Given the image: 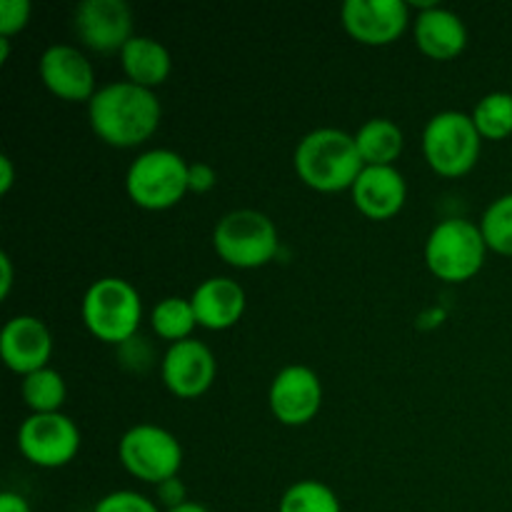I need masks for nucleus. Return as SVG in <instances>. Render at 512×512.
<instances>
[{
	"instance_id": "nucleus-1",
	"label": "nucleus",
	"mask_w": 512,
	"mask_h": 512,
	"mask_svg": "<svg viewBox=\"0 0 512 512\" xmlns=\"http://www.w3.org/2000/svg\"><path fill=\"white\" fill-rule=\"evenodd\" d=\"M163 108L155 90L128 80L100 85L88 103V120L100 143L118 150L140 148L160 128Z\"/></svg>"
},
{
	"instance_id": "nucleus-2",
	"label": "nucleus",
	"mask_w": 512,
	"mask_h": 512,
	"mask_svg": "<svg viewBox=\"0 0 512 512\" xmlns=\"http://www.w3.org/2000/svg\"><path fill=\"white\" fill-rule=\"evenodd\" d=\"M293 168L300 183L315 193H343L353 188L365 163L355 135L338 128H315L295 145Z\"/></svg>"
},
{
	"instance_id": "nucleus-3",
	"label": "nucleus",
	"mask_w": 512,
	"mask_h": 512,
	"mask_svg": "<svg viewBox=\"0 0 512 512\" xmlns=\"http://www.w3.org/2000/svg\"><path fill=\"white\" fill-rule=\"evenodd\" d=\"M80 318L95 340L118 348L138 335L143 320V298L133 283L108 275L95 280L85 290Z\"/></svg>"
},
{
	"instance_id": "nucleus-4",
	"label": "nucleus",
	"mask_w": 512,
	"mask_h": 512,
	"mask_svg": "<svg viewBox=\"0 0 512 512\" xmlns=\"http://www.w3.org/2000/svg\"><path fill=\"white\" fill-rule=\"evenodd\" d=\"M488 243L480 225L465 218H448L430 230L425 240V265L438 280L460 285L483 270Z\"/></svg>"
},
{
	"instance_id": "nucleus-5",
	"label": "nucleus",
	"mask_w": 512,
	"mask_h": 512,
	"mask_svg": "<svg viewBox=\"0 0 512 512\" xmlns=\"http://www.w3.org/2000/svg\"><path fill=\"white\" fill-rule=\"evenodd\" d=\"M188 170L190 163L175 150H145L125 173V193L133 205L150 213L170 210L190 193Z\"/></svg>"
},
{
	"instance_id": "nucleus-6",
	"label": "nucleus",
	"mask_w": 512,
	"mask_h": 512,
	"mask_svg": "<svg viewBox=\"0 0 512 512\" xmlns=\"http://www.w3.org/2000/svg\"><path fill=\"white\" fill-rule=\"evenodd\" d=\"M213 248L225 265L255 270L278 255L280 235L273 220L260 210H230L215 223Z\"/></svg>"
},
{
	"instance_id": "nucleus-7",
	"label": "nucleus",
	"mask_w": 512,
	"mask_h": 512,
	"mask_svg": "<svg viewBox=\"0 0 512 512\" xmlns=\"http://www.w3.org/2000/svg\"><path fill=\"white\" fill-rule=\"evenodd\" d=\"M483 153V138L470 113L440 110L425 123L423 155L440 178H463L478 165Z\"/></svg>"
},
{
	"instance_id": "nucleus-8",
	"label": "nucleus",
	"mask_w": 512,
	"mask_h": 512,
	"mask_svg": "<svg viewBox=\"0 0 512 512\" xmlns=\"http://www.w3.org/2000/svg\"><path fill=\"white\" fill-rule=\"evenodd\" d=\"M118 460L133 478L160 485L178 478L183 468V445L170 430L153 423H140L125 430L118 443Z\"/></svg>"
},
{
	"instance_id": "nucleus-9",
	"label": "nucleus",
	"mask_w": 512,
	"mask_h": 512,
	"mask_svg": "<svg viewBox=\"0 0 512 512\" xmlns=\"http://www.w3.org/2000/svg\"><path fill=\"white\" fill-rule=\"evenodd\" d=\"M80 428L63 413H30L18 428V450L30 465L58 470L80 453Z\"/></svg>"
},
{
	"instance_id": "nucleus-10",
	"label": "nucleus",
	"mask_w": 512,
	"mask_h": 512,
	"mask_svg": "<svg viewBox=\"0 0 512 512\" xmlns=\"http://www.w3.org/2000/svg\"><path fill=\"white\" fill-rule=\"evenodd\" d=\"M410 3L405 0H345L340 23L345 33L368 48H385L400 40L413 23Z\"/></svg>"
},
{
	"instance_id": "nucleus-11",
	"label": "nucleus",
	"mask_w": 512,
	"mask_h": 512,
	"mask_svg": "<svg viewBox=\"0 0 512 512\" xmlns=\"http://www.w3.org/2000/svg\"><path fill=\"white\" fill-rule=\"evenodd\" d=\"M73 30L85 48L118 53L133 38V10L123 0H83L73 13Z\"/></svg>"
},
{
	"instance_id": "nucleus-12",
	"label": "nucleus",
	"mask_w": 512,
	"mask_h": 512,
	"mask_svg": "<svg viewBox=\"0 0 512 512\" xmlns=\"http://www.w3.org/2000/svg\"><path fill=\"white\" fill-rule=\"evenodd\" d=\"M273 418L288 428H303L323 408V383L305 365H288L273 378L268 390Z\"/></svg>"
},
{
	"instance_id": "nucleus-13",
	"label": "nucleus",
	"mask_w": 512,
	"mask_h": 512,
	"mask_svg": "<svg viewBox=\"0 0 512 512\" xmlns=\"http://www.w3.org/2000/svg\"><path fill=\"white\" fill-rule=\"evenodd\" d=\"M218 375L213 350L200 340L188 338L168 345L160 360V378L170 395L180 400H195L210 390Z\"/></svg>"
},
{
	"instance_id": "nucleus-14",
	"label": "nucleus",
	"mask_w": 512,
	"mask_h": 512,
	"mask_svg": "<svg viewBox=\"0 0 512 512\" xmlns=\"http://www.w3.org/2000/svg\"><path fill=\"white\" fill-rule=\"evenodd\" d=\"M38 73L45 90L65 103H90L98 93L93 65L75 45L58 43L45 48L40 55Z\"/></svg>"
},
{
	"instance_id": "nucleus-15",
	"label": "nucleus",
	"mask_w": 512,
	"mask_h": 512,
	"mask_svg": "<svg viewBox=\"0 0 512 512\" xmlns=\"http://www.w3.org/2000/svg\"><path fill=\"white\" fill-rule=\"evenodd\" d=\"M53 355V335L48 325L35 315H15L0 333V358L15 375L35 373L48 368Z\"/></svg>"
},
{
	"instance_id": "nucleus-16",
	"label": "nucleus",
	"mask_w": 512,
	"mask_h": 512,
	"mask_svg": "<svg viewBox=\"0 0 512 512\" xmlns=\"http://www.w3.org/2000/svg\"><path fill=\"white\" fill-rule=\"evenodd\" d=\"M418 8L413 18V38L420 53L430 60H453L468 48V28L463 18L438 3H410Z\"/></svg>"
},
{
	"instance_id": "nucleus-17",
	"label": "nucleus",
	"mask_w": 512,
	"mask_h": 512,
	"mask_svg": "<svg viewBox=\"0 0 512 512\" xmlns=\"http://www.w3.org/2000/svg\"><path fill=\"white\" fill-rule=\"evenodd\" d=\"M355 210L368 220H390L405 208L408 183L395 165H365L350 188Z\"/></svg>"
},
{
	"instance_id": "nucleus-18",
	"label": "nucleus",
	"mask_w": 512,
	"mask_h": 512,
	"mask_svg": "<svg viewBox=\"0 0 512 512\" xmlns=\"http://www.w3.org/2000/svg\"><path fill=\"white\" fill-rule=\"evenodd\" d=\"M190 303H193L195 318H198V328L220 333V330L235 328L243 320L248 295L238 280L215 275V278L203 280L193 290Z\"/></svg>"
},
{
	"instance_id": "nucleus-19",
	"label": "nucleus",
	"mask_w": 512,
	"mask_h": 512,
	"mask_svg": "<svg viewBox=\"0 0 512 512\" xmlns=\"http://www.w3.org/2000/svg\"><path fill=\"white\" fill-rule=\"evenodd\" d=\"M120 68L128 83L155 90L168 80L173 70V58L160 40L150 35H133L130 43L120 50Z\"/></svg>"
},
{
	"instance_id": "nucleus-20",
	"label": "nucleus",
	"mask_w": 512,
	"mask_h": 512,
	"mask_svg": "<svg viewBox=\"0 0 512 512\" xmlns=\"http://www.w3.org/2000/svg\"><path fill=\"white\" fill-rule=\"evenodd\" d=\"M355 145L365 165H395L403 155L405 135L390 118H370L355 133Z\"/></svg>"
},
{
	"instance_id": "nucleus-21",
	"label": "nucleus",
	"mask_w": 512,
	"mask_h": 512,
	"mask_svg": "<svg viewBox=\"0 0 512 512\" xmlns=\"http://www.w3.org/2000/svg\"><path fill=\"white\" fill-rule=\"evenodd\" d=\"M150 328L160 340H168L170 345L188 340L193 330L198 328V318H195L190 298L170 295V298L155 303L153 310H150Z\"/></svg>"
},
{
	"instance_id": "nucleus-22",
	"label": "nucleus",
	"mask_w": 512,
	"mask_h": 512,
	"mask_svg": "<svg viewBox=\"0 0 512 512\" xmlns=\"http://www.w3.org/2000/svg\"><path fill=\"white\" fill-rule=\"evenodd\" d=\"M20 395L30 413H60L65 398H68V388H65L63 375L48 365V368L35 370L20 380Z\"/></svg>"
},
{
	"instance_id": "nucleus-23",
	"label": "nucleus",
	"mask_w": 512,
	"mask_h": 512,
	"mask_svg": "<svg viewBox=\"0 0 512 512\" xmlns=\"http://www.w3.org/2000/svg\"><path fill=\"white\" fill-rule=\"evenodd\" d=\"M470 118L483 140H495V143L508 140L512 135V93L495 90V93L483 95L475 103Z\"/></svg>"
},
{
	"instance_id": "nucleus-24",
	"label": "nucleus",
	"mask_w": 512,
	"mask_h": 512,
	"mask_svg": "<svg viewBox=\"0 0 512 512\" xmlns=\"http://www.w3.org/2000/svg\"><path fill=\"white\" fill-rule=\"evenodd\" d=\"M278 512H343L338 495L320 480H298L283 493Z\"/></svg>"
},
{
	"instance_id": "nucleus-25",
	"label": "nucleus",
	"mask_w": 512,
	"mask_h": 512,
	"mask_svg": "<svg viewBox=\"0 0 512 512\" xmlns=\"http://www.w3.org/2000/svg\"><path fill=\"white\" fill-rule=\"evenodd\" d=\"M480 233L488 243V250L512 258V193L500 195L485 208Z\"/></svg>"
},
{
	"instance_id": "nucleus-26",
	"label": "nucleus",
	"mask_w": 512,
	"mask_h": 512,
	"mask_svg": "<svg viewBox=\"0 0 512 512\" xmlns=\"http://www.w3.org/2000/svg\"><path fill=\"white\" fill-rule=\"evenodd\" d=\"M118 363L120 368L128 370V373L145 375L155 363H158V358H155L153 343L138 333L135 338H130L128 343L118 345Z\"/></svg>"
},
{
	"instance_id": "nucleus-27",
	"label": "nucleus",
	"mask_w": 512,
	"mask_h": 512,
	"mask_svg": "<svg viewBox=\"0 0 512 512\" xmlns=\"http://www.w3.org/2000/svg\"><path fill=\"white\" fill-rule=\"evenodd\" d=\"M93 512H160V505L135 490H115L95 503Z\"/></svg>"
},
{
	"instance_id": "nucleus-28",
	"label": "nucleus",
	"mask_w": 512,
	"mask_h": 512,
	"mask_svg": "<svg viewBox=\"0 0 512 512\" xmlns=\"http://www.w3.org/2000/svg\"><path fill=\"white\" fill-rule=\"evenodd\" d=\"M33 5L30 0H0V38H13L28 28Z\"/></svg>"
},
{
	"instance_id": "nucleus-29",
	"label": "nucleus",
	"mask_w": 512,
	"mask_h": 512,
	"mask_svg": "<svg viewBox=\"0 0 512 512\" xmlns=\"http://www.w3.org/2000/svg\"><path fill=\"white\" fill-rule=\"evenodd\" d=\"M155 503L163 505L165 512L180 508V505L188 503V488L180 478L165 480V483L155 485Z\"/></svg>"
},
{
	"instance_id": "nucleus-30",
	"label": "nucleus",
	"mask_w": 512,
	"mask_h": 512,
	"mask_svg": "<svg viewBox=\"0 0 512 512\" xmlns=\"http://www.w3.org/2000/svg\"><path fill=\"white\" fill-rule=\"evenodd\" d=\"M218 183V173H215L213 165L208 163H190L188 170V188L190 193L205 195L215 188Z\"/></svg>"
},
{
	"instance_id": "nucleus-31",
	"label": "nucleus",
	"mask_w": 512,
	"mask_h": 512,
	"mask_svg": "<svg viewBox=\"0 0 512 512\" xmlns=\"http://www.w3.org/2000/svg\"><path fill=\"white\" fill-rule=\"evenodd\" d=\"M0 512H33L30 510V503L20 493H13V490H5L0 493Z\"/></svg>"
},
{
	"instance_id": "nucleus-32",
	"label": "nucleus",
	"mask_w": 512,
	"mask_h": 512,
	"mask_svg": "<svg viewBox=\"0 0 512 512\" xmlns=\"http://www.w3.org/2000/svg\"><path fill=\"white\" fill-rule=\"evenodd\" d=\"M13 290V260L8 253H0V298H8Z\"/></svg>"
},
{
	"instance_id": "nucleus-33",
	"label": "nucleus",
	"mask_w": 512,
	"mask_h": 512,
	"mask_svg": "<svg viewBox=\"0 0 512 512\" xmlns=\"http://www.w3.org/2000/svg\"><path fill=\"white\" fill-rule=\"evenodd\" d=\"M15 183V168L13 160L8 155H0V195H8Z\"/></svg>"
},
{
	"instance_id": "nucleus-34",
	"label": "nucleus",
	"mask_w": 512,
	"mask_h": 512,
	"mask_svg": "<svg viewBox=\"0 0 512 512\" xmlns=\"http://www.w3.org/2000/svg\"><path fill=\"white\" fill-rule=\"evenodd\" d=\"M168 512H210V510L205 508V505H200V503H193V500H188V503H185V505H180V508H175V510H168Z\"/></svg>"
},
{
	"instance_id": "nucleus-35",
	"label": "nucleus",
	"mask_w": 512,
	"mask_h": 512,
	"mask_svg": "<svg viewBox=\"0 0 512 512\" xmlns=\"http://www.w3.org/2000/svg\"><path fill=\"white\" fill-rule=\"evenodd\" d=\"M10 58V38H0V65L8 63Z\"/></svg>"
}]
</instances>
